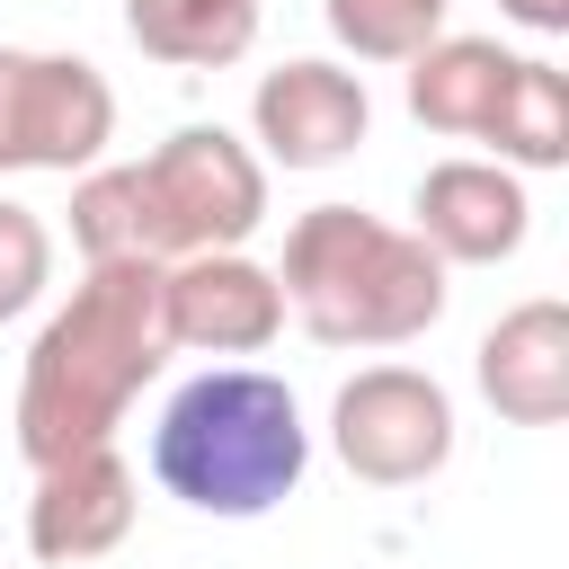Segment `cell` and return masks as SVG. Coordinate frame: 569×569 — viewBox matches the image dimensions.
Returning <instances> with one entry per match:
<instances>
[{
    "instance_id": "obj_4",
    "label": "cell",
    "mask_w": 569,
    "mask_h": 569,
    "mask_svg": "<svg viewBox=\"0 0 569 569\" xmlns=\"http://www.w3.org/2000/svg\"><path fill=\"white\" fill-rule=\"evenodd\" d=\"M445 276L453 267L418 231H400V222H382L365 204L293 213L284 267H276L284 311L320 347H409V338H427L445 320V293H453Z\"/></svg>"
},
{
    "instance_id": "obj_2",
    "label": "cell",
    "mask_w": 569,
    "mask_h": 569,
    "mask_svg": "<svg viewBox=\"0 0 569 569\" xmlns=\"http://www.w3.org/2000/svg\"><path fill=\"white\" fill-rule=\"evenodd\" d=\"M267 222V160L222 124H178L151 160L80 169L71 187V240L89 267L151 258L178 267L196 249H240Z\"/></svg>"
},
{
    "instance_id": "obj_14",
    "label": "cell",
    "mask_w": 569,
    "mask_h": 569,
    "mask_svg": "<svg viewBox=\"0 0 569 569\" xmlns=\"http://www.w3.org/2000/svg\"><path fill=\"white\" fill-rule=\"evenodd\" d=\"M480 142H489L516 178H525V169H560V160H569V80H560L542 53H516V71H507Z\"/></svg>"
},
{
    "instance_id": "obj_8",
    "label": "cell",
    "mask_w": 569,
    "mask_h": 569,
    "mask_svg": "<svg viewBox=\"0 0 569 569\" xmlns=\"http://www.w3.org/2000/svg\"><path fill=\"white\" fill-rule=\"evenodd\" d=\"M249 124H258V142H267L276 169H338V160L365 142L373 98H365V71L302 53V62L258 71V89H249Z\"/></svg>"
},
{
    "instance_id": "obj_11",
    "label": "cell",
    "mask_w": 569,
    "mask_h": 569,
    "mask_svg": "<svg viewBox=\"0 0 569 569\" xmlns=\"http://www.w3.org/2000/svg\"><path fill=\"white\" fill-rule=\"evenodd\" d=\"M471 382H480V400H489L507 427H560V418H569V311H560L551 293L516 302V311L480 338Z\"/></svg>"
},
{
    "instance_id": "obj_15",
    "label": "cell",
    "mask_w": 569,
    "mask_h": 569,
    "mask_svg": "<svg viewBox=\"0 0 569 569\" xmlns=\"http://www.w3.org/2000/svg\"><path fill=\"white\" fill-rule=\"evenodd\" d=\"M445 9L453 0H329V36L356 62H409L418 44L445 36Z\"/></svg>"
},
{
    "instance_id": "obj_9",
    "label": "cell",
    "mask_w": 569,
    "mask_h": 569,
    "mask_svg": "<svg viewBox=\"0 0 569 569\" xmlns=\"http://www.w3.org/2000/svg\"><path fill=\"white\" fill-rule=\"evenodd\" d=\"M133 533V462L116 445H89V453H62L36 471V498H27V551L44 569H89L107 560L116 542Z\"/></svg>"
},
{
    "instance_id": "obj_6",
    "label": "cell",
    "mask_w": 569,
    "mask_h": 569,
    "mask_svg": "<svg viewBox=\"0 0 569 569\" xmlns=\"http://www.w3.org/2000/svg\"><path fill=\"white\" fill-rule=\"evenodd\" d=\"M329 445L356 480L373 489H409V480H436L453 462V400L436 373L418 365H365L338 382L329 400Z\"/></svg>"
},
{
    "instance_id": "obj_7",
    "label": "cell",
    "mask_w": 569,
    "mask_h": 569,
    "mask_svg": "<svg viewBox=\"0 0 569 569\" xmlns=\"http://www.w3.org/2000/svg\"><path fill=\"white\" fill-rule=\"evenodd\" d=\"M160 320H169V347L258 356L284 329V284L249 249H196V258L160 267Z\"/></svg>"
},
{
    "instance_id": "obj_3",
    "label": "cell",
    "mask_w": 569,
    "mask_h": 569,
    "mask_svg": "<svg viewBox=\"0 0 569 569\" xmlns=\"http://www.w3.org/2000/svg\"><path fill=\"white\" fill-rule=\"evenodd\" d=\"M302 471H311L302 400L258 365H213L178 382L151 427V480L187 516H222V525L276 516L302 489Z\"/></svg>"
},
{
    "instance_id": "obj_12",
    "label": "cell",
    "mask_w": 569,
    "mask_h": 569,
    "mask_svg": "<svg viewBox=\"0 0 569 569\" xmlns=\"http://www.w3.org/2000/svg\"><path fill=\"white\" fill-rule=\"evenodd\" d=\"M507 71H516V53H507L498 36H436V44L409 53V116H418L427 133L480 142Z\"/></svg>"
},
{
    "instance_id": "obj_1",
    "label": "cell",
    "mask_w": 569,
    "mask_h": 569,
    "mask_svg": "<svg viewBox=\"0 0 569 569\" xmlns=\"http://www.w3.org/2000/svg\"><path fill=\"white\" fill-rule=\"evenodd\" d=\"M169 320H160V267L151 258H107L71 284V302L36 329L27 373H18V453L44 471L62 453L116 445L124 409L142 382L169 365Z\"/></svg>"
},
{
    "instance_id": "obj_10",
    "label": "cell",
    "mask_w": 569,
    "mask_h": 569,
    "mask_svg": "<svg viewBox=\"0 0 569 569\" xmlns=\"http://www.w3.org/2000/svg\"><path fill=\"white\" fill-rule=\"evenodd\" d=\"M418 222V240L445 258V267H498V258H516L525 249V231H533V196H525V178L507 169V160H436L427 178H418V204H409Z\"/></svg>"
},
{
    "instance_id": "obj_5",
    "label": "cell",
    "mask_w": 569,
    "mask_h": 569,
    "mask_svg": "<svg viewBox=\"0 0 569 569\" xmlns=\"http://www.w3.org/2000/svg\"><path fill=\"white\" fill-rule=\"evenodd\" d=\"M116 142V89L80 53L0 44V178L9 169H98Z\"/></svg>"
},
{
    "instance_id": "obj_16",
    "label": "cell",
    "mask_w": 569,
    "mask_h": 569,
    "mask_svg": "<svg viewBox=\"0 0 569 569\" xmlns=\"http://www.w3.org/2000/svg\"><path fill=\"white\" fill-rule=\"evenodd\" d=\"M44 284H53V231H44L36 204H9L0 196V320L36 311Z\"/></svg>"
},
{
    "instance_id": "obj_13",
    "label": "cell",
    "mask_w": 569,
    "mask_h": 569,
    "mask_svg": "<svg viewBox=\"0 0 569 569\" xmlns=\"http://www.w3.org/2000/svg\"><path fill=\"white\" fill-rule=\"evenodd\" d=\"M124 36L169 71H222L258 44V0H124Z\"/></svg>"
},
{
    "instance_id": "obj_17",
    "label": "cell",
    "mask_w": 569,
    "mask_h": 569,
    "mask_svg": "<svg viewBox=\"0 0 569 569\" xmlns=\"http://www.w3.org/2000/svg\"><path fill=\"white\" fill-rule=\"evenodd\" d=\"M525 36H569V0H498Z\"/></svg>"
}]
</instances>
